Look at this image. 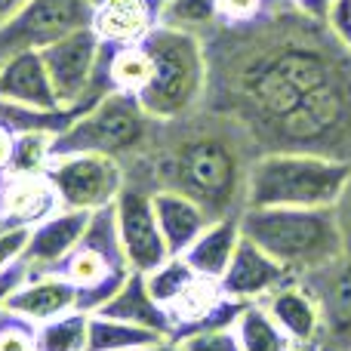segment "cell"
Here are the masks:
<instances>
[{
	"label": "cell",
	"mask_w": 351,
	"mask_h": 351,
	"mask_svg": "<svg viewBox=\"0 0 351 351\" xmlns=\"http://www.w3.org/2000/svg\"><path fill=\"white\" fill-rule=\"evenodd\" d=\"M259 154L253 133L237 117L197 105L176 121H160L139 160L148 164L152 191L185 194L216 222L241 219L247 210V176Z\"/></svg>",
	"instance_id": "6da1fadb"
},
{
	"label": "cell",
	"mask_w": 351,
	"mask_h": 351,
	"mask_svg": "<svg viewBox=\"0 0 351 351\" xmlns=\"http://www.w3.org/2000/svg\"><path fill=\"white\" fill-rule=\"evenodd\" d=\"M241 234L296 278L327 268L346 253L333 206H247Z\"/></svg>",
	"instance_id": "7a4b0ae2"
},
{
	"label": "cell",
	"mask_w": 351,
	"mask_h": 351,
	"mask_svg": "<svg viewBox=\"0 0 351 351\" xmlns=\"http://www.w3.org/2000/svg\"><path fill=\"white\" fill-rule=\"evenodd\" d=\"M152 74L145 86L136 93L139 105L154 121H176V117L204 105L206 96V53L204 40L194 31L158 25L145 40Z\"/></svg>",
	"instance_id": "3957f363"
},
{
	"label": "cell",
	"mask_w": 351,
	"mask_h": 351,
	"mask_svg": "<svg viewBox=\"0 0 351 351\" xmlns=\"http://www.w3.org/2000/svg\"><path fill=\"white\" fill-rule=\"evenodd\" d=\"M351 160L305 152H262L247 176V206H336Z\"/></svg>",
	"instance_id": "277c9868"
},
{
	"label": "cell",
	"mask_w": 351,
	"mask_h": 351,
	"mask_svg": "<svg viewBox=\"0 0 351 351\" xmlns=\"http://www.w3.org/2000/svg\"><path fill=\"white\" fill-rule=\"evenodd\" d=\"M158 123L160 121L145 114L136 96L111 90L56 136L53 158L56 154H108L123 164L127 158L148 152Z\"/></svg>",
	"instance_id": "5b68a950"
},
{
	"label": "cell",
	"mask_w": 351,
	"mask_h": 351,
	"mask_svg": "<svg viewBox=\"0 0 351 351\" xmlns=\"http://www.w3.org/2000/svg\"><path fill=\"white\" fill-rule=\"evenodd\" d=\"M130 262L123 256L121 234H117L114 204L93 213L80 243L65 256L56 274L68 278L77 287V308L96 315L130 278Z\"/></svg>",
	"instance_id": "8992f818"
},
{
	"label": "cell",
	"mask_w": 351,
	"mask_h": 351,
	"mask_svg": "<svg viewBox=\"0 0 351 351\" xmlns=\"http://www.w3.org/2000/svg\"><path fill=\"white\" fill-rule=\"evenodd\" d=\"M93 0H28L0 28V65L16 53H28L62 40L80 28H93Z\"/></svg>",
	"instance_id": "52a82bcc"
},
{
	"label": "cell",
	"mask_w": 351,
	"mask_h": 351,
	"mask_svg": "<svg viewBox=\"0 0 351 351\" xmlns=\"http://www.w3.org/2000/svg\"><path fill=\"white\" fill-rule=\"evenodd\" d=\"M65 210L96 213L111 206L127 185V170L108 154H56L47 167Z\"/></svg>",
	"instance_id": "ba28073f"
},
{
	"label": "cell",
	"mask_w": 351,
	"mask_h": 351,
	"mask_svg": "<svg viewBox=\"0 0 351 351\" xmlns=\"http://www.w3.org/2000/svg\"><path fill=\"white\" fill-rule=\"evenodd\" d=\"M114 216H117V234H121L123 256H127L133 271L148 274L170 259V250H167L164 234H160L148 188L123 185V191L114 200Z\"/></svg>",
	"instance_id": "9c48e42d"
},
{
	"label": "cell",
	"mask_w": 351,
	"mask_h": 351,
	"mask_svg": "<svg viewBox=\"0 0 351 351\" xmlns=\"http://www.w3.org/2000/svg\"><path fill=\"white\" fill-rule=\"evenodd\" d=\"M299 284L315 296L321 311L315 351H351V253L299 278Z\"/></svg>",
	"instance_id": "30bf717a"
},
{
	"label": "cell",
	"mask_w": 351,
	"mask_h": 351,
	"mask_svg": "<svg viewBox=\"0 0 351 351\" xmlns=\"http://www.w3.org/2000/svg\"><path fill=\"white\" fill-rule=\"evenodd\" d=\"M290 280H296V274H290L278 259H271L265 250L241 234L219 287H222L225 296L237 299V302H262L268 293H274Z\"/></svg>",
	"instance_id": "8fae6325"
},
{
	"label": "cell",
	"mask_w": 351,
	"mask_h": 351,
	"mask_svg": "<svg viewBox=\"0 0 351 351\" xmlns=\"http://www.w3.org/2000/svg\"><path fill=\"white\" fill-rule=\"evenodd\" d=\"M62 210V200L47 173H6L0 176V231L34 228Z\"/></svg>",
	"instance_id": "7c38bea8"
},
{
	"label": "cell",
	"mask_w": 351,
	"mask_h": 351,
	"mask_svg": "<svg viewBox=\"0 0 351 351\" xmlns=\"http://www.w3.org/2000/svg\"><path fill=\"white\" fill-rule=\"evenodd\" d=\"M90 219L93 213L86 210H65L62 206L59 213L47 216L34 228H28V243L22 250V262L31 268V274L56 271L65 262V256L80 243Z\"/></svg>",
	"instance_id": "4fadbf2b"
},
{
	"label": "cell",
	"mask_w": 351,
	"mask_h": 351,
	"mask_svg": "<svg viewBox=\"0 0 351 351\" xmlns=\"http://www.w3.org/2000/svg\"><path fill=\"white\" fill-rule=\"evenodd\" d=\"M0 99L12 105H25V108L37 111H59V99H56L53 80L43 65V56L37 49L28 53H16L0 65Z\"/></svg>",
	"instance_id": "5bb4252c"
},
{
	"label": "cell",
	"mask_w": 351,
	"mask_h": 351,
	"mask_svg": "<svg viewBox=\"0 0 351 351\" xmlns=\"http://www.w3.org/2000/svg\"><path fill=\"white\" fill-rule=\"evenodd\" d=\"M74 308H77V287L56 271L31 274L6 302V311L31 324H47Z\"/></svg>",
	"instance_id": "9a60e30c"
},
{
	"label": "cell",
	"mask_w": 351,
	"mask_h": 351,
	"mask_svg": "<svg viewBox=\"0 0 351 351\" xmlns=\"http://www.w3.org/2000/svg\"><path fill=\"white\" fill-rule=\"evenodd\" d=\"M262 305H265L268 315L274 317V324L293 339V346H302V348L317 346L321 311H317L315 296L299 284V278L278 287L274 293H268V296L262 299Z\"/></svg>",
	"instance_id": "2e32d148"
},
{
	"label": "cell",
	"mask_w": 351,
	"mask_h": 351,
	"mask_svg": "<svg viewBox=\"0 0 351 351\" xmlns=\"http://www.w3.org/2000/svg\"><path fill=\"white\" fill-rule=\"evenodd\" d=\"M96 315L117 317V321H127V324H136V327L154 330L158 336H167V339H173V333H176L170 311L152 296L148 280H145L142 271H130V278L123 280V287L96 311Z\"/></svg>",
	"instance_id": "e0dca14e"
},
{
	"label": "cell",
	"mask_w": 351,
	"mask_h": 351,
	"mask_svg": "<svg viewBox=\"0 0 351 351\" xmlns=\"http://www.w3.org/2000/svg\"><path fill=\"white\" fill-rule=\"evenodd\" d=\"M152 206L170 256H182L200 237V231L213 222L204 206H197L191 197L179 191H167V188L152 191Z\"/></svg>",
	"instance_id": "ac0fdd59"
},
{
	"label": "cell",
	"mask_w": 351,
	"mask_h": 351,
	"mask_svg": "<svg viewBox=\"0 0 351 351\" xmlns=\"http://www.w3.org/2000/svg\"><path fill=\"white\" fill-rule=\"evenodd\" d=\"M237 241H241V222L237 219H216L200 231V237L182 253V259L200 278L222 280L225 268L237 250Z\"/></svg>",
	"instance_id": "d6986e66"
},
{
	"label": "cell",
	"mask_w": 351,
	"mask_h": 351,
	"mask_svg": "<svg viewBox=\"0 0 351 351\" xmlns=\"http://www.w3.org/2000/svg\"><path fill=\"white\" fill-rule=\"evenodd\" d=\"M241 351H290L293 339L274 324L268 308L262 302H247L234 324Z\"/></svg>",
	"instance_id": "ffe728a7"
},
{
	"label": "cell",
	"mask_w": 351,
	"mask_h": 351,
	"mask_svg": "<svg viewBox=\"0 0 351 351\" xmlns=\"http://www.w3.org/2000/svg\"><path fill=\"white\" fill-rule=\"evenodd\" d=\"M158 339H167V336H158L154 330L136 327V324H127V321H117V317L90 315V342H86V351H139Z\"/></svg>",
	"instance_id": "44dd1931"
},
{
	"label": "cell",
	"mask_w": 351,
	"mask_h": 351,
	"mask_svg": "<svg viewBox=\"0 0 351 351\" xmlns=\"http://www.w3.org/2000/svg\"><path fill=\"white\" fill-rule=\"evenodd\" d=\"M90 311H65L47 324H37V351H86Z\"/></svg>",
	"instance_id": "7402d4cb"
},
{
	"label": "cell",
	"mask_w": 351,
	"mask_h": 351,
	"mask_svg": "<svg viewBox=\"0 0 351 351\" xmlns=\"http://www.w3.org/2000/svg\"><path fill=\"white\" fill-rule=\"evenodd\" d=\"M219 22V0H167L160 10V25L182 31H210Z\"/></svg>",
	"instance_id": "603a6c76"
},
{
	"label": "cell",
	"mask_w": 351,
	"mask_h": 351,
	"mask_svg": "<svg viewBox=\"0 0 351 351\" xmlns=\"http://www.w3.org/2000/svg\"><path fill=\"white\" fill-rule=\"evenodd\" d=\"M53 139L56 133L49 130H25L16 136V148H12L10 173H47L49 160H53Z\"/></svg>",
	"instance_id": "cb8c5ba5"
},
{
	"label": "cell",
	"mask_w": 351,
	"mask_h": 351,
	"mask_svg": "<svg viewBox=\"0 0 351 351\" xmlns=\"http://www.w3.org/2000/svg\"><path fill=\"white\" fill-rule=\"evenodd\" d=\"M194 278H197V274L188 268V262L182 259V256H170L164 265H158L154 271L145 274L148 290H152V296L158 299L164 308H170L176 299L188 290V284H191Z\"/></svg>",
	"instance_id": "d4e9b609"
},
{
	"label": "cell",
	"mask_w": 351,
	"mask_h": 351,
	"mask_svg": "<svg viewBox=\"0 0 351 351\" xmlns=\"http://www.w3.org/2000/svg\"><path fill=\"white\" fill-rule=\"evenodd\" d=\"M0 351H37V324L0 308Z\"/></svg>",
	"instance_id": "484cf974"
},
{
	"label": "cell",
	"mask_w": 351,
	"mask_h": 351,
	"mask_svg": "<svg viewBox=\"0 0 351 351\" xmlns=\"http://www.w3.org/2000/svg\"><path fill=\"white\" fill-rule=\"evenodd\" d=\"M182 342L185 351H241V339H237L234 327H222V330H200V333H191Z\"/></svg>",
	"instance_id": "4316f807"
},
{
	"label": "cell",
	"mask_w": 351,
	"mask_h": 351,
	"mask_svg": "<svg viewBox=\"0 0 351 351\" xmlns=\"http://www.w3.org/2000/svg\"><path fill=\"white\" fill-rule=\"evenodd\" d=\"M271 0H219V22L216 25H250L262 19Z\"/></svg>",
	"instance_id": "83f0119b"
},
{
	"label": "cell",
	"mask_w": 351,
	"mask_h": 351,
	"mask_svg": "<svg viewBox=\"0 0 351 351\" xmlns=\"http://www.w3.org/2000/svg\"><path fill=\"white\" fill-rule=\"evenodd\" d=\"M28 278H31V268L22 262V256H19L16 262H10V265L0 271V308H6L10 296H12V293H16Z\"/></svg>",
	"instance_id": "f1b7e54d"
},
{
	"label": "cell",
	"mask_w": 351,
	"mask_h": 351,
	"mask_svg": "<svg viewBox=\"0 0 351 351\" xmlns=\"http://www.w3.org/2000/svg\"><path fill=\"white\" fill-rule=\"evenodd\" d=\"M25 243H28V228H6L0 231V271L10 262H16L22 256Z\"/></svg>",
	"instance_id": "f546056e"
},
{
	"label": "cell",
	"mask_w": 351,
	"mask_h": 351,
	"mask_svg": "<svg viewBox=\"0 0 351 351\" xmlns=\"http://www.w3.org/2000/svg\"><path fill=\"white\" fill-rule=\"evenodd\" d=\"M336 222H339V231H342V243H346V253H351V179L346 185V191L339 194L336 200Z\"/></svg>",
	"instance_id": "4dcf8cb0"
},
{
	"label": "cell",
	"mask_w": 351,
	"mask_h": 351,
	"mask_svg": "<svg viewBox=\"0 0 351 351\" xmlns=\"http://www.w3.org/2000/svg\"><path fill=\"white\" fill-rule=\"evenodd\" d=\"M296 10H302L305 16L317 19V22H327L330 25V12H333V3L336 0H290Z\"/></svg>",
	"instance_id": "1f68e13d"
},
{
	"label": "cell",
	"mask_w": 351,
	"mask_h": 351,
	"mask_svg": "<svg viewBox=\"0 0 351 351\" xmlns=\"http://www.w3.org/2000/svg\"><path fill=\"white\" fill-rule=\"evenodd\" d=\"M25 3H28V0H0V28H3V25L10 22Z\"/></svg>",
	"instance_id": "d6a6232c"
},
{
	"label": "cell",
	"mask_w": 351,
	"mask_h": 351,
	"mask_svg": "<svg viewBox=\"0 0 351 351\" xmlns=\"http://www.w3.org/2000/svg\"><path fill=\"white\" fill-rule=\"evenodd\" d=\"M139 351H185V348H182V342H176V339H158V342H152V346H145Z\"/></svg>",
	"instance_id": "836d02e7"
},
{
	"label": "cell",
	"mask_w": 351,
	"mask_h": 351,
	"mask_svg": "<svg viewBox=\"0 0 351 351\" xmlns=\"http://www.w3.org/2000/svg\"><path fill=\"white\" fill-rule=\"evenodd\" d=\"M290 351H315V348H302V346H293Z\"/></svg>",
	"instance_id": "e575fe53"
}]
</instances>
